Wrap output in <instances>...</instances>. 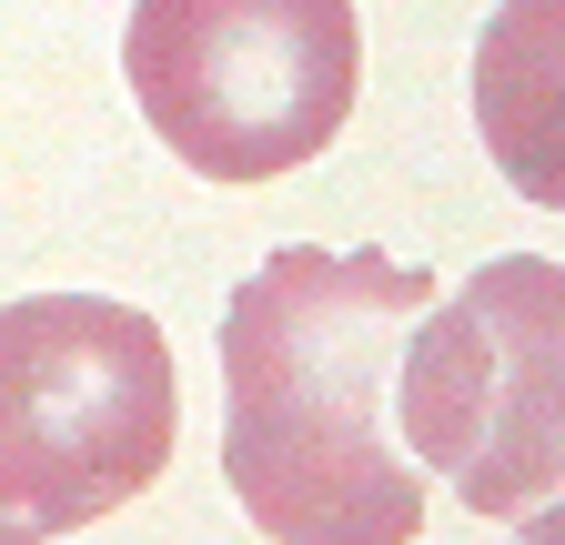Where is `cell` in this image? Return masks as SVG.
Listing matches in <instances>:
<instances>
[{"label": "cell", "instance_id": "obj_1", "mask_svg": "<svg viewBox=\"0 0 565 545\" xmlns=\"http://www.w3.org/2000/svg\"><path fill=\"white\" fill-rule=\"evenodd\" d=\"M435 272L374 243H282L223 303V485L273 545H414L424 464L384 394Z\"/></svg>", "mask_w": 565, "mask_h": 545}, {"label": "cell", "instance_id": "obj_2", "mask_svg": "<svg viewBox=\"0 0 565 545\" xmlns=\"http://www.w3.org/2000/svg\"><path fill=\"white\" fill-rule=\"evenodd\" d=\"M182 374L141 303L31 293L0 313V545H61L162 485Z\"/></svg>", "mask_w": 565, "mask_h": 545}, {"label": "cell", "instance_id": "obj_3", "mask_svg": "<svg viewBox=\"0 0 565 545\" xmlns=\"http://www.w3.org/2000/svg\"><path fill=\"white\" fill-rule=\"evenodd\" d=\"M121 72L141 121L202 182L303 172L364 82L353 0H131Z\"/></svg>", "mask_w": 565, "mask_h": 545}, {"label": "cell", "instance_id": "obj_4", "mask_svg": "<svg viewBox=\"0 0 565 545\" xmlns=\"http://www.w3.org/2000/svg\"><path fill=\"white\" fill-rule=\"evenodd\" d=\"M394 425L484 525L565 505V263L494 253L465 272V293L424 303L394 374Z\"/></svg>", "mask_w": 565, "mask_h": 545}, {"label": "cell", "instance_id": "obj_5", "mask_svg": "<svg viewBox=\"0 0 565 545\" xmlns=\"http://www.w3.org/2000/svg\"><path fill=\"white\" fill-rule=\"evenodd\" d=\"M475 131L525 202L565 213V0H494L475 41Z\"/></svg>", "mask_w": 565, "mask_h": 545}, {"label": "cell", "instance_id": "obj_6", "mask_svg": "<svg viewBox=\"0 0 565 545\" xmlns=\"http://www.w3.org/2000/svg\"><path fill=\"white\" fill-rule=\"evenodd\" d=\"M515 545H555V535H525V525H515Z\"/></svg>", "mask_w": 565, "mask_h": 545}]
</instances>
